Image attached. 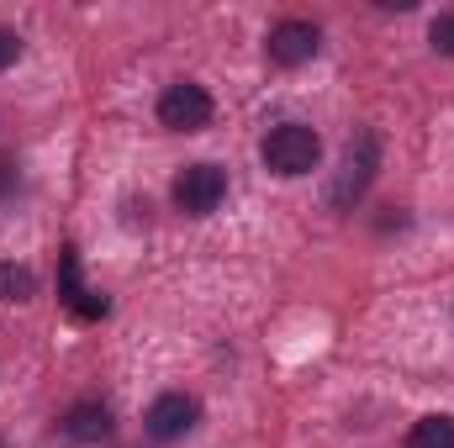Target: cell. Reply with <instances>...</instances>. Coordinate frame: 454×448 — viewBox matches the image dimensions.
Returning <instances> with one entry per match:
<instances>
[{
    "label": "cell",
    "instance_id": "cell-1",
    "mask_svg": "<svg viewBox=\"0 0 454 448\" xmlns=\"http://www.w3.org/2000/svg\"><path fill=\"white\" fill-rule=\"evenodd\" d=\"M259 158H264L270 174H280V180H301V174L317 169V158H323V137H317L307 121H280V127L264 132Z\"/></svg>",
    "mask_w": 454,
    "mask_h": 448
},
{
    "label": "cell",
    "instance_id": "cell-2",
    "mask_svg": "<svg viewBox=\"0 0 454 448\" xmlns=\"http://www.w3.org/2000/svg\"><path fill=\"white\" fill-rule=\"evenodd\" d=\"M375 169H380V143H375V132H359L354 143H348V153H343L339 164V180H333V190H328V201L339 206V212H354V201L370 190V180H375Z\"/></svg>",
    "mask_w": 454,
    "mask_h": 448
},
{
    "label": "cell",
    "instance_id": "cell-3",
    "mask_svg": "<svg viewBox=\"0 0 454 448\" xmlns=\"http://www.w3.org/2000/svg\"><path fill=\"white\" fill-rule=\"evenodd\" d=\"M223 196H227V174L217 164H185L180 180H175V206L185 217H212L223 206Z\"/></svg>",
    "mask_w": 454,
    "mask_h": 448
},
{
    "label": "cell",
    "instance_id": "cell-4",
    "mask_svg": "<svg viewBox=\"0 0 454 448\" xmlns=\"http://www.w3.org/2000/svg\"><path fill=\"white\" fill-rule=\"evenodd\" d=\"M212 96L201 90V85H191V80H175L164 96H159V121L169 127V132H201V127H212Z\"/></svg>",
    "mask_w": 454,
    "mask_h": 448
},
{
    "label": "cell",
    "instance_id": "cell-5",
    "mask_svg": "<svg viewBox=\"0 0 454 448\" xmlns=\"http://www.w3.org/2000/svg\"><path fill=\"white\" fill-rule=\"evenodd\" d=\"M270 64H280V69H301V64H312L317 58V48H323V32L312 27V21H301V16H286V21H275L270 27Z\"/></svg>",
    "mask_w": 454,
    "mask_h": 448
},
{
    "label": "cell",
    "instance_id": "cell-6",
    "mask_svg": "<svg viewBox=\"0 0 454 448\" xmlns=\"http://www.w3.org/2000/svg\"><path fill=\"white\" fill-rule=\"evenodd\" d=\"M196 422H201V401H196L191 390H164V396L148 406V417H143V428H148L159 444H175V438H185Z\"/></svg>",
    "mask_w": 454,
    "mask_h": 448
},
{
    "label": "cell",
    "instance_id": "cell-7",
    "mask_svg": "<svg viewBox=\"0 0 454 448\" xmlns=\"http://www.w3.org/2000/svg\"><path fill=\"white\" fill-rule=\"evenodd\" d=\"M59 296H64V306H69L74 317H85V322H96V317H106V296H96V290H85V280H80V259H74V248H64V264H59Z\"/></svg>",
    "mask_w": 454,
    "mask_h": 448
},
{
    "label": "cell",
    "instance_id": "cell-8",
    "mask_svg": "<svg viewBox=\"0 0 454 448\" xmlns=\"http://www.w3.org/2000/svg\"><path fill=\"white\" fill-rule=\"evenodd\" d=\"M59 433H64L69 444H101V438H112V412H106L101 401H74V406L64 412Z\"/></svg>",
    "mask_w": 454,
    "mask_h": 448
},
{
    "label": "cell",
    "instance_id": "cell-9",
    "mask_svg": "<svg viewBox=\"0 0 454 448\" xmlns=\"http://www.w3.org/2000/svg\"><path fill=\"white\" fill-rule=\"evenodd\" d=\"M407 448H454V417H450V412L418 417V422H412V433H407Z\"/></svg>",
    "mask_w": 454,
    "mask_h": 448
},
{
    "label": "cell",
    "instance_id": "cell-10",
    "mask_svg": "<svg viewBox=\"0 0 454 448\" xmlns=\"http://www.w3.org/2000/svg\"><path fill=\"white\" fill-rule=\"evenodd\" d=\"M37 296V274L27 264H5L0 259V306H21Z\"/></svg>",
    "mask_w": 454,
    "mask_h": 448
},
{
    "label": "cell",
    "instance_id": "cell-11",
    "mask_svg": "<svg viewBox=\"0 0 454 448\" xmlns=\"http://www.w3.org/2000/svg\"><path fill=\"white\" fill-rule=\"evenodd\" d=\"M428 42H434V53H444V58H454V11H444L434 27H428Z\"/></svg>",
    "mask_w": 454,
    "mask_h": 448
},
{
    "label": "cell",
    "instance_id": "cell-12",
    "mask_svg": "<svg viewBox=\"0 0 454 448\" xmlns=\"http://www.w3.org/2000/svg\"><path fill=\"white\" fill-rule=\"evenodd\" d=\"M16 58H21V37H16L11 27H0V74H5Z\"/></svg>",
    "mask_w": 454,
    "mask_h": 448
},
{
    "label": "cell",
    "instance_id": "cell-13",
    "mask_svg": "<svg viewBox=\"0 0 454 448\" xmlns=\"http://www.w3.org/2000/svg\"><path fill=\"white\" fill-rule=\"evenodd\" d=\"M11 180H16V169H11V164H0V190H5Z\"/></svg>",
    "mask_w": 454,
    "mask_h": 448
},
{
    "label": "cell",
    "instance_id": "cell-14",
    "mask_svg": "<svg viewBox=\"0 0 454 448\" xmlns=\"http://www.w3.org/2000/svg\"><path fill=\"white\" fill-rule=\"evenodd\" d=\"M0 448H5V444H0Z\"/></svg>",
    "mask_w": 454,
    "mask_h": 448
}]
</instances>
